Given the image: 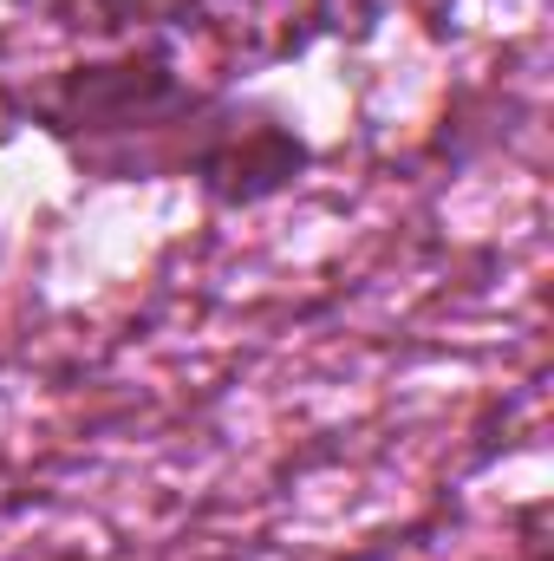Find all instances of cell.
<instances>
[{
  "instance_id": "1",
  "label": "cell",
  "mask_w": 554,
  "mask_h": 561,
  "mask_svg": "<svg viewBox=\"0 0 554 561\" xmlns=\"http://www.w3.org/2000/svg\"><path fill=\"white\" fill-rule=\"evenodd\" d=\"M0 118L46 131L79 163V176H189L222 209L268 203L313 163V144L275 105L196 85L150 39L85 53L59 72H0Z\"/></svg>"
},
{
  "instance_id": "2",
  "label": "cell",
  "mask_w": 554,
  "mask_h": 561,
  "mask_svg": "<svg viewBox=\"0 0 554 561\" xmlns=\"http://www.w3.org/2000/svg\"><path fill=\"white\" fill-rule=\"evenodd\" d=\"M516 561H549V542H542V536H529V542H522V556Z\"/></svg>"
}]
</instances>
